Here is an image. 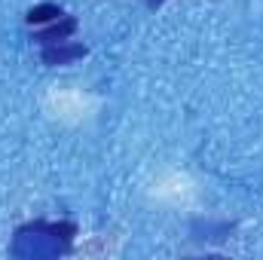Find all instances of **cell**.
<instances>
[{
    "label": "cell",
    "mask_w": 263,
    "mask_h": 260,
    "mask_svg": "<svg viewBox=\"0 0 263 260\" xmlns=\"http://www.w3.org/2000/svg\"><path fill=\"white\" fill-rule=\"evenodd\" d=\"M73 236H77V224L70 220H34L15 230L12 236V254L22 260H43V257H62L73 248Z\"/></svg>",
    "instance_id": "1"
},
{
    "label": "cell",
    "mask_w": 263,
    "mask_h": 260,
    "mask_svg": "<svg viewBox=\"0 0 263 260\" xmlns=\"http://www.w3.org/2000/svg\"><path fill=\"white\" fill-rule=\"evenodd\" d=\"M86 43H77V40H65V43H52V46H43L40 59L43 65L49 67H59V65H70L77 59H86Z\"/></svg>",
    "instance_id": "2"
},
{
    "label": "cell",
    "mask_w": 263,
    "mask_h": 260,
    "mask_svg": "<svg viewBox=\"0 0 263 260\" xmlns=\"http://www.w3.org/2000/svg\"><path fill=\"white\" fill-rule=\"evenodd\" d=\"M73 31H77V18H73V15H62V18L49 22L43 31H37L34 40H37L40 46H52V43H65V40H70Z\"/></svg>",
    "instance_id": "3"
},
{
    "label": "cell",
    "mask_w": 263,
    "mask_h": 260,
    "mask_svg": "<svg viewBox=\"0 0 263 260\" xmlns=\"http://www.w3.org/2000/svg\"><path fill=\"white\" fill-rule=\"evenodd\" d=\"M65 12H62V6H55V3H40V6H31L28 9V25L34 28V25H49V22H55V18H62Z\"/></svg>",
    "instance_id": "4"
},
{
    "label": "cell",
    "mask_w": 263,
    "mask_h": 260,
    "mask_svg": "<svg viewBox=\"0 0 263 260\" xmlns=\"http://www.w3.org/2000/svg\"><path fill=\"white\" fill-rule=\"evenodd\" d=\"M147 3H150V6H162L165 0H147Z\"/></svg>",
    "instance_id": "5"
}]
</instances>
